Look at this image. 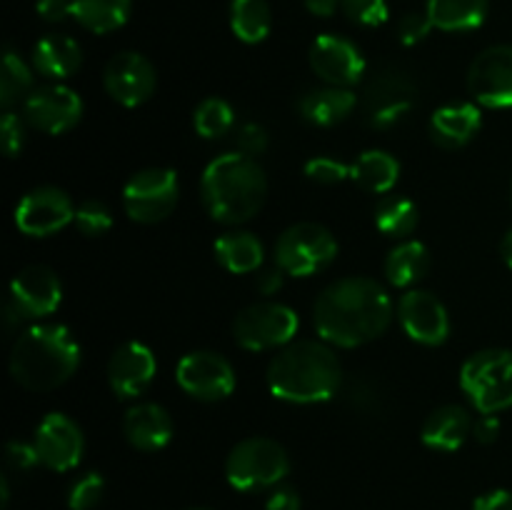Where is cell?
<instances>
[{"instance_id": "obj_1", "label": "cell", "mask_w": 512, "mask_h": 510, "mask_svg": "<svg viewBox=\"0 0 512 510\" xmlns=\"http://www.w3.org/2000/svg\"><path fill=\"white\" fill-rule=\"evenodd\" d=\"M393 318L395 305L388 290L365 275L333 280L313 305V323L320 340L338 348H358L380 338Z\"/></svg>"}, {"instance_id": "obj_2", "label": "cell", "mask_w": 512, "mask_h": 510, "mask_svg": "<svg viewBox=\"0 0 512 510\" xmlns=\"http://www.w3.org/2000/svg\"><path fill=\"white\" fill-rule=\"evenodd\" d=\"M268 390L295 405L323 403L338 393L343 365L325 340H293L268 365Z\"/></svg>"}, {"instance_id": "obj_3", "label": "cell", "mask_w": 512, "mask_h": 510, "mask_svg": "<svg viewBox=\"0 0 512 510\" xmlns=\"http://www.w3.org/2000/svg\"><path fill=\"white\" fill-rule=\"evenodd\" d=\"M203 208L215 223L240 225L253 220L268 198V175L250 155L233 150L210 160L200 178Z\"/></svg>"}, {"instance_id": "obj_4", "label": "cell", "mask_w": 512, "mask_h": 510, "mask_svg": "<svg viewBox=\"0 0 512 510\" xmlns=\"http://www.w3.org/2000/svg\"><path fill=\"white\" fill-rule=\"evenodd\" d=\"M80 365V345L65 325H33L10 350V375L33 393L68 383Z\"/></svg>"}, {"instance_id": "obj_5", "label": "cell", "mask_w": 512, "mask_h": 510, "mask_svg": "<svg viewBox=\"0 0 512 510\" xmlns=\"http://www.w3.org/2000/svg\"><path fill=\"white\" fill-rule=\"evenodd\" d=\"M290 473L288 450L273 438L253 435L233 445L225 458V478L240 493L273 490Z\"/></svg>"}, {"instance_id": "obj_6", "label": "cell", "mask_w": 512, "mask_h": 510, "mask_svg": "<svg viewBox=\"0 0 512 510\" xmlns=\"http://www.w3.org/2000/svg\"><path fill=\"white\" fill-rule=\"evenodd\" d=\"M460 388L483 415L512 408V350L488 348L470 355L460 368Z\"/></svg>"}, {"instance_id": "obj_7", "label": "cell", "mask_w": 512, "mask_h": 510, "mask_svg": "<svg viewBox=\"0 0 512 510\" xmlns=\"http://www.w3.org/2000/svg\"><path fill=\"white\" fill-rule=\"evenodd\" d=\"M338 255V240L320 223H295L275 243V265L293 278H310Z\"/></svg>"}, {"instance_id": "obj_8", "label": "cell", "mask_w": 512, "mask_h": 510, "mask_svg": "<svg viewBox=\"0 0 512 510\" xmlns=\"http://www.w3.org/2000/svg\"><path fill=\"white\" fill-rule=\"evenodd\" d=\"M298 313L290 305L260 300L240 310L233 320V338L245 350L285 348L298 335Z\"/></svg>"}, {"instance_id": "obj_9", "label": "cell", "mask_w": 512, "mask_h": 510, "mask_svg": "<svg viewBox=\"0 0 512 510\" xmlns=\"http://www.w3.org/2000/svg\"><path fill=\"white\" fill-rule=\"evenodd\" d=\"M180 185L173 168H145L130 175L123 188V208L133 223L155 225L178 205Z\"/></svg>"}, {"instance_id": "obj_10", "label": "cell", "mask_w": 512, "mask_h": 510, "mask_svg": "<svg viewBox=\"0 0 512 510\" xmlns=\"http://www.w3.org/2000/svg\"><path fill=\"white\" fill-rule=\"evenodd\" d=\"M415 93H418V85L413 83L410 75L388 68L375 73V78L365 85L360 105H363L368 123L373 128L385 130L408 118L415 105Z\"/></svg>"}, {"instance_id": "obj_11", "label": "cell", "mask_w": 512, "mask_h": 510, "mask_svg": "<svg viewBox=\"0 0 512 510\" xmlns=\"http://www.w3.org/2000/svg\"><path fill=\"white\" fill-rule=\"evenodd\" d=\"M180 388L195 400L218 403L235 390V370L230 360L213 350H193L175 368Z\"/></svg>"}, {"instance_id": "obj_12", "label": "cell", "mask_w": 512, "mask_h": 510, "mask_svg": "<svg viewBox=\"0 0 512 510\" xmlns=\"http://www.w3.org/2000/svg\"><path fill=\"white\" fill-rule=\"evenodd\" d=\"M70 223H75V205L70 195L55 185L28 190L15 208V225L30 238H48Z\"/></svg>"}, {"instance_id": "obj_13", "label": "cell", "mask_w": 512, "mask_h": 510, "mask_svg": "<svg viewBox=\"0 0 512 510\" xmlns=\"http://www.w3.org/2000/svg\"><path fill=\"white\" fill-rule=\"evenodd\" d=\"M468 90L485 108H512V45L485 48L470 63Z\"/></svg>"}, {"instance_id": "obj_14", "label": "cell", "mask_w": 512, "mask_h": 510, "mask_svg": "<svg viewBox=\"0 0 512 510\" xmlns=\"http://www.w3.org/2000/svg\"><path fill=\"white\" fill-rule=\"evenodd\" d=\"M103 85L105 93L115 103L125 105V108H138L153 98L158 73L145 55L135 53V50H123V53L113 55L105 65Z\"/></svg>"}, {"instance_id": "obj_15", "label": "cell", "mask_w": 512, "mask_h": 510, "mask_svg": "<svg viewBox=\"0 0 512 510\" xmlns=\"http://www.w3.org/2000/svg\"><path fill=\"white\" fill-rule=\"evenodd\" d=\"M23 118L40 133L63 135L83 118V100L68 85H43L23 100Z\"/></svg>"}, {"instance_id": "obj_16", "label": "cell", "mask_w": 512, "mask_h": 510, "mask_svg": "<svg viewBox=\"0 0 512 510\" xmlns=\"http://www.w3.org/2000/svg\"><path fill=\"white\" fill-rule=\"evenodd\" d=\"M38 448L40 465L55 473H68L80 465L85 450V438L80 425L65 413H48L35 428L33 438Z\"/></svg>"}, {"instance_id": "obj_17", "label": "cell", "mask_w": 512, "mask_h": 510, "mask_svg": "<svg viewBox=\"0 0 512 510\" xmlns=\"http://www.w3.org/2000/svg\"><path fill=\"white\" fill-rule=\"evenodd\" d=\"M310 68L323 83L353 88L365 75V58L353 40L343 35H318L310 45Z\"/></svg>"}, {"instance_id": "obj_18", "label": "cell", "mask_w": 512, "mask_h": 510, "mask_svg": "<svg viewBox=\"0 0 512 510\" xmlns=\"http://www.w3.org/2000/svg\"><path fill=\"white\" fill-rule=\"evenodd\" d=\"M398 313L400 325H403L405 335L420 345H443L450 335V315L448 308L440 303L438 295L430 290L413 288L398 300Z\"/></svg>"}, {"instance_id": "obj_19", "label": "cell", "mask_w": 512, "mask_h": 510, "mask_svg": "<svg viewBox=\"0 0 512 510\" xmlns=\"http://www.w3.org/2000/svg\"><path fill=\"white\" fill-rule=\"evenodd\" d=\"M8 300L20 310L23 318H48L63 300V285L48 265H28L10 283Z\"/></svg>"}, {"instance_id": "obj_20", "label": "cell", "mask_w": 512, "mask_h": 510, "mask_svg": "<svg viewBox=\"0 0 512 510\" xmlns=\"http://www.w3.org/2000/svg\"><path fill=\"white\" fill-rule=\"evenodd\" d=\"M155 355L148 345L128 340L108 360V385L120 400H133L150 388L155 378Z\"/></svg>"}, {"instance_id": "obj_21", "label": "cell", "mask_w": 512, "mask_h": 510, "mask_svg": "<svg viewBox=\"0 0 512 510\" xmlns=\"http://www.w3.org/2000/svg\"><path fill=\"white\" fill-rule=\"evenodd\" d=\"M123 435L135 450L158 453L173 438V418L158 403H138L125 413Z\"/></svg>"}, {"instance_id": "obj_22", "label": "cell", "mask_w": 512, "mask_h": 510, "mask_svg": "<svg viewBox=\"0 0 512 510\" xmlns=\"http://www.w3.org/2000/svg\"><path fill=\"white\" fill-rule=\"evenodd\" d=\"M470 433H473V418H470L468 408L450 403L440 405L425 418L420 440L425 448L438 450V453H455L458 448H463Z\"/></svg>"}, {"instance_id": "obj_23", "label": "cell", "mask_w": 512, "mask_h": 510, "mask_svg": "<svg viewBox=\"0 0 512 510\" xmlns=\"http://www.w3.org/2000/svg\"><path fill=\"white\" fill-rule=\"evenodd\" d=\"M483 115L475 103H450L430 115V138L440 148H463L478 135Z\"/></svg>"}, {"instance_id": "obj_24", "label": "cell", "mask_w": 512, "mask_h": 510, "mask_svg": "<svg viewBox=\"0 0 512 510\" xmlns=\"http://www.w3.org/2000/svg\"><path fill=\"white\" fill-rule=\"evenodd\" d=\"M355 108H358V95L350 88H338V85L308 90L298 103L303 120L318 125V128H333V125L343 123L345 118L353 115Z\"/></svg>"}, {"instance_id": "obj_25", "label": "cell", "mask_w": 512, "mask_h": 510, "mask_svg": "<svg viewBox=\"0 0 512 510\" xmlns=\"http://www.w3.org/2000/svg\"><path fill=\"white\" fill-rule=\"evenodd\" d=\"M83 65V50L70 35L50 33L33 48V68L50 80H65Z\"/></svg>"}, {"instance_id": "obj_26", "label": "cell", "mask_w": 512, "mask_h": 510, "mask_svg": "<svg viewBox=\"0 0 512 510\" xmlns=\"http://www.w3.org/2000/svg\"><path fill=\"white\" fill-rule=\"evenodd\" d=\"M490 0H428L430 23L445 33H468L488 18Z\"/></svg>"}, {"instance_id": "obj_27", "label": "cell", "mask_w": 512, "mask_h": 510, "mask_svg": "<svg viewBox=\"0 0 512 510\" xmlns=\"http://www.w3.org/2000/svg\"><path fill=\"white\" fill-rule=\"evenodd\" d=\"M215 258L223 265L228 273L245 275L260 270L265 258V248L260 243V238H255L253 233H245V230H233V233H225L215 240L213 245Z\"/></svg>"}, {"instance_id": "obj_28", "label": "cell", "mask_w": 512, "mask_h": 510, "mask_svg": "<svg viewBox=\"0 0 512 510\" xmlns=\"http://www.w3.org/2000/svg\"><path fill=\"white\" fill-rule=\"evenodd\" d=\"M385 278L395 288L420 283L430 270V250L420 240H400L385 258Z\"/></svg>"}, {"instance_id": "obj_29", "label": "cell", "mask_w": 512, "mask_h": 510, "mask_svg": "<svg viewBox=\"0 0 512 510\" xmlns=\"http://www.w3.org/2000/svg\"><path fill=\"white\" fill-rule=\"evenodd\" d=\"M350 178L368 193H390L400 180V163L385 150H365L350 165Z\"/></svg>"}, {"instance_id": "obj_30", "label": "cell", "mask_w": 512, "mask_h": 510, "mask_svg": "<svg viewBox=\"0 0 512 510\" xmlns=\"http://www.w3.org/2000/svg\"><path fill=\"white\" fill-rule=\"evenodd\" d=\"M133 0H73V18L95 35L120 30L130 18Z\"/></svg>"}, {"instance_id": "obj_31", "label": "cell", "mask_w": 512, "mask_h": 510, "mask_svg": "<svg viewBox=\"0 0 512 510\" xmlns=\"http://www.w3.org/2000/svg\"><path fill=\"white\" fill-rule=\"evenodd\" d=\"M230 28L243 43H263L273 28V13L268 0H233L230 3Z\"/></svg>"}, {"instance_id": "obj_32", "label": "cell", "mask_w": 512, "mask_h": 510, "mask_svg": "<svg viewBox=\"0 0 512 510\" xmlns=\"http://www.w3.org/2000/svg\"><path fill=\"white\" fill-rule=\"evenodd\" d=\"M420 223V210L413 200L390 195L375 208V228L388 238H405Z\"/></svg>"}, {"instance_id": "obj_33", "label": "cell", "mask_w": 512, "mask_h": 510, "mask_svg": "<svg viewBox=\"0 0 512 510\" xmlns=\"http://www.w3.org/2000/svg\"><path fill=\"white\" fill-rule=\"evenodd\" d=\"M30 93H33V70L13 48H5L3 68H0V105L10 110Z\"/></svg>"}, {"instance_id": "obj_34", "label": "cell", "mask_w": 512, "mask_h": 510, "mask_svg": "<svg viewBox=\"0 0 512 510\" xmlns=\"http://www.w3.org/2000/svg\"><path fill=\"white\" fill-rule=\"evenodd\" d=\"M235 110L228 100L223 98H205L193 113V128L200 138L215 140L223 138L233 130Z\"/></svg>"}, {"instance_id": "obj_35", "label": "cell", "mask_w": 512, "mask_h": 510, "mask_svg": "<svg viewBox=\"0 0 512 510\" xmlns=\"http://www.w3.org/2000/svg\"><path fill=\"white\" fill-rule=\"evenodd\" d=\"M75 225H78V230L85 238H100V235H105L113 228V213L100 200H83L75 208Z\"/></svg>"}, {"instance_id": "obj_36", "label": "cell", "mask_w": 512, "mask_h": 510, "mask_svg": "<svg viewBox=\"0 0 512 510\" xmlns=\"http://www.w3.org/2000/svg\"><path fill=\"white\" fill-rule=\"evenodd\" d=\"M340 10L350 23L363 25V28H378L388 20L385 0H340Z\"/></svg>"}, {"instance_id": "obj_37", "label": "cell", "mask_w": 512, "mask_h": 510, "mask_svg": "<svg viewBox=\"0 0 512 510\" xmlns=\"http://www.w3.org/2000/svg\"><path fill=\"white\" fill-rule=\"evenodd\" d=\"M105 495V478L100 473H85L73 483L68 493L70 510H93Z\"/></svg>"}, {"instance_id": "obj_38", "label": "cell", "mask_w": 512, "mask_h": 510, "mask_svg": "<svg viewBox=\"0 0 512 510\" xmlns=\"http://www.w3.org/2000/svg\"><path fill=\"white\" fill-rule=\"evenodd\" d=\"M305 178L318 185H338L350 178V165L328 158V155H318L305 163Z\"/></svg>"}, {"instance_id": "obj_39", "label": "cell", "mask_w": 512, "mask_h": 510, "mask_svg": "<svg viewBox=\"0 0 512 510\" xmlns=\"http://www.w3.org/2000/svg\"><path fill=\"white\" fill-rule=\"evenodd\" d=\"M0 143H3V153L8 155V158H15V155L23 150V120H20V115H15L13 110H5L3 120H0Z\"/></svg>"}, {"instance_id": "obj_40", "label": "cell", "mask_w": 512, "mask_h": 510, "mask_svg": "<svg viewBox=\"0 0 512 510\" xmlns=\"http://www.w3.org/2000/svg\"><path fill=\"white\" fill-rule=\"evenodd\" d=\"M435 25L430 23L428 13H408L400 18V25H398V38L403 45H418L420 40H425L430 35V30H433Z\"/></svg>"}, {"instance_id": "obj_41", "label": "cell", "mask_w": 512, "mask_h": 510, "mask_svg": "<svg viewBox=\"0 0 512 510\" xmlns=\"http://www.w3.org/2000/svg\"><path fill=\"white\" fill-rule=\"evenodd\" d=\"M235 143H238L240 153L250 155V158H258L260 153L268 150V130L258 123H245L240 125L238 135H235Z\"/></svg>"}, {"instance_id": "obj_42", "label": "cell", "mask_w": 512, "mask_h": 510, "mask_svg": "<svg viewBox=\"0 0 512 510\" xmlns=\"http://www.w3.org/2000/svg\"><path fill=\"white\" fill-rule=\"evenodd\" d=\"M5 463L13 470H20V473L33 470L40 463L38 448H35V443H25V440H10L5 445Z\"/></svg>"}, {"instance_id": "obj_43", "label": "cell", "mask_w": 512, "mask_h": 510, "mask_svg": "<svg viewBox=\"0 0 512 510\" xmlns=\"http://www.w3.org/2000/svg\"><path fill=\"white\" fill-rule=\"evenodd\" d=\"M303 508V500H300V493L288 483L275 485L273 490L265 498V510H300Z\"/></svg>"}, {"instance_id": "obj_44", "label": "cell", "mask_w": 512, "mask_h": 510, "mask_svg": "<svg viewBox=\"0 0 512 510\" xmlns=\"http://www.w3.org/2000/svg\"><path fill=\"white\" fill-rule=\"evenodd\" d=\"M35 13L45 23H60L65 18H73V0H38L35 3Z\"/></svg>"}, {"instance_id": "obj_45", "label": "cell", "mask_w": 512, "mask_h": 510, "mask_svg": "<svg viewBox=\"0 0 512 510\" xmlns=\"http://www.w3.org/2000/svg\"><path fill=\"white\" fill-rule=\"evenodd\" d=\"M498 435H500V420L495 418V415H480V418L473 423V438L478 440V443L490 445L498 440Z\"/></svg>"}, {"instance_id": "obj_46", "label": "cell", "mask_w": 512, "mask_h": 510, "mask_svg": "<svg viewBox=\"0 0 512 510\" xmlns=\"http://www.w3.org/2000/svg\"><path fill=\"white\" fill-rule=\"evenodd\" d=\"M473 510H512V493L510 490H490L475 500Z\"/></svg>"}, {"instance_id": "obj_47", "label": "cell", "mask_w": 512, "mask_h": 510, "mask_svg": "<svg viewBox=\"0 0 512 510\" xmlns=\"http://www.w3.org/2000/svg\"><path fill=\"white\" fill-rule=\"evenodd\" d=\"M283 270L278 268V265H275V268H265V270H260V275H258V290L263 295H273V293H278L280 288H283Z\"/></svg>"}, {"instance_id": "obj_48", "label": "cell", "mask_w": 512, "mask_h": 510, "mask_svg": "<svg viewBox=\"0 0 512 510\" xmlns=\"http://www.w3.org/2000/svg\"><path fill=\"white\" fill-rule=\"evenodd\" d=\"M305 8L318 18H330L340 8V0H305Z\"/></svg>"}, {"instance_id": "obj_49", "label": "cell", "mask_w": 512, "mask_h": 510, "mask_svg": "<svg viewBox=\"0 0 512 510\" xmlns=\"http://www.w3.org/2000/svg\"><path fill=\"white\" fill-rule=\"evenodd\" d=\"M500 255H503V263L512 270V228L505 233L503 243H500Z\"/></svg>"}, {"instance_id": "obj_50", "label": "cell", "mask_w": 512, "mask_h": 510, "mask_svg": "<svg viewBox=\"0 0 512 510\" xmlns=\"http://www.w3.org/2000/svg\"><path fill=\"white\" fill-rule=\"evenodd\" d=\"M0 490H3V508H8V498H10V488H8V478H0Z\"/></svg>"}, {"instance_id": "obj_51", "label": "cell", "mask_w": 512, "mask_h": 510, "mask_svg": "<svg viewBox=\"0 0 512 510\" xmlns=\"http://www.w3.org/2000/svg\"><path fill=\"white\" fill-rule=\"evenodd\" d=\"M185 510H210V508H200V505H198V508H185Z\"/></svg>"}, {"instance_id": "obj_52", "label": "cell", "mask_w": 512, "mask_h": 510, "mask_svg": "<svg viewBox=\"0 0 512 510\" xmlns=\"http://www.w3.org/2000/svg\"><path fill=\"white\" fill-rule=\"evenodd\" d=\"M510 200H512V183H510Z\"/></svg>"}]
</instances>
